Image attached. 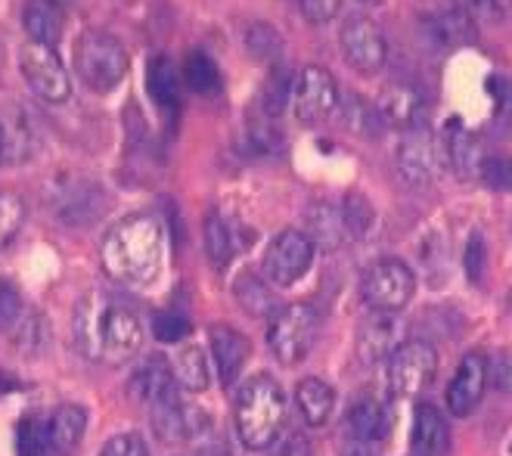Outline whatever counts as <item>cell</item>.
<instances>
[{"label":"cell","mask_w":512,"mask_h":456,"mask_svg":"<svg viewBox=\"0 0 512 456\" xmlns=\"http://www.w3.org/2000/svg\"><path fill=\"white\" fill-rule=\"evenodd\" d=\"M72 339L81 357L94 363H125L140 351L143 326L112 292H87L72 317Z\"/></svg>","instance_id":"6da1fadb"},{"label":"cell","mask_w":512,"mask_h":456,"mask_svg":"<svg viewBox=\"0 0 512 456\" xmlns=\"http://www.w3.org/2000/svg\"><path fill=\"white\" fill-rule=\"evenodd\" d=\"M103 267L115 283L153 286L162 273V227L153 215H131L118 221L100 249Z\"/></svg>","instance_id":"7a4b0ae2"},{"label":"cell","mask_w":512,"mask_h":456,"mask_svg":"<svg viewBox=\"0 0 512 456\" xmlns=\"http://www.w3.org/2000/svg\"><path fill=\"white\" fill-rule=\"evenodd\" d=\"M286 416L283 388L270 376L249 379L236 394V432L249 450H267L277 441Z\"/></svg>","instance_id":"3957f363"},{"label":"cell","mask_w":512,"mask_h":456,"mask_svg":"<svg viewBox=\"0 0 512 456\" xmlns=\"http://www.w3.org/2000/svg\"><path fill=\"white\" fill-rule=\"evenodd\" d=\"M75 69L90 90H115L128 75V50L109 32H84L75 44Z\"/></svg>","instance_id":"277c9868"},{"label":"cell","mask_w":512,"mask_h":456,"mask_svg":"<svg viewBox=\"0 0 512 456\" xmlns=\"http://www.w3.org/2000/svg\"><path fill=\"white\" fill-rule=\"evenodd\" d=\"M317 329H320V320L311 304H286V308L277 311V317L270 320L267 345L280 363L292 367V363H301L311 354L317 342Z\"/></svg>","instance_id":"5b68a950"},{"label":"cell","mask_w":512,"mask_h":456,"mask_svg":"<svg viewBox=\"0 0 512 456\" xmlns=\"http://www.w3.org/2000/svg\"><path fill=\"white\" fill-rule=\"evenodd\" d=\"M360 292H364V301L373 311L398 314L416 292V277L404 261L382 258L364 270V277H360Z\"/></svg>","instance_id":"8992f818"},{"label":"cell","mask_w":512,"mask_h":456,"mask_svg":"<svg viewBox=\"0 0 512 456\" xmlns=\"http://www.w3.org/2000/svg\"><path fill=\"white\" fill-rule=\"evenodd\" d=\"M438 376V351L429 342H401L388 357V388L398 398L426 391Z\"/></svg>","instance_id":"52a82bcc"},{"label":"cell","mask_w":512,"mask_h":456,"mask_svg":"<svg viewBox=\"0 0 512 456\" xmlns=\"http://www.w3.org/2000/svg\"><path fill=\"white\" fill-rule=\"evenodd\" d=\"M339 106V84L323 66H305L292 84V109L301 125H320Z\"/></svg>","instance_id":"ba28073f"},{"label":"cell","mask_w":512,"mask_h":456,"mask_svg":"<svg viewBox=\"0 0 512 456\" xmlns=\"http://www.w3.org/2000/svg\"><path fill=\"white\" fill-rule=\"evenodd\" d=\"M19 69H22L25 84L32 87V94H38L44 103H66L72 97L69 72L63 63H59L53 47H41V44L22 47Z\"/></svg>","instance_id":"9c48e42d"},{"label":"cell","mask_w":512,"mask_h":456,"mask_svg":"<svg viewBox=\"0 0 512 456\" xmlns=\"http://www.w3.org/2000/svg\"><path fill=\"white\" fill-rule=\"evenodd\" d=\"M314 261V242L305 236V230H283L264 255V277L274 286H292L308 273Z\"/></svg>","instance_id":"30bf717a"},{"label":"cell","mask_w":512,"mask_h":456,"mask_svg":"<svg viewBox=\"0 0 512 456\" xmlns=\"http://www.w3.org/2000/svg\"><path fill=\"white\" fill-rule=\"evenodd\" d=\"M342 53H345V63L357 72V75H379L385 66V56H388V44L382 28L367 19V16H351L342 25Z\"/></svg>","instance_id":"8fae6325"},{"label":"cell","mask_w":512,"mask_h":456,"mask_svg":"<svg viewBox=\"0 0 512 456\" xmlns=\"http://www.w3.org/2000/svg\"><path fill=\"white\" fill-rule=\"evenodd\" d=\"M146 413H149V422H153L156 438L162 444H187V441H196L199 435L208 432V425H212L208 413H202L199 407H190L184 398H180V394L153 404Z\"/></svg>","instance_id":"7c38bea8"},{"label":"cell","mask_w":512,"mask_h":456,"mask_svg":"<svg viewBox=\"0 0 512 456\" xmlns=\"http://www.w3.org/2000/svg\"><path fill=\"white\" fill-rule=\"evenodd\" d=\"M103 205H106V196L97 180L69 177L56 184V215L66 224H75V227L90 224L103 215Z\"/></svg>","instance_id":"4fadbf2b"},{"label":"cell","mask_w":512,"mask_h":456,"mask_svg":"<svg viewBox=\"0 0 512 456\" xmlns=\"http://www.w3.org/2000/svg\"><path fill=\"white\" fill-rule=\"evenodd\" d=\"M488 388V357L485 354H466L460 367L447 385V410L454 416H469Z\"/></svg>","instance_id":"5bb4252c"},{"label":"cell","mask_w":512,"mask_h":456,"mask_svg":"<svg viewBox=\"0 0 512 456\" xmlns=\"http://www.w3.org/2000/svg\"><path fill=\"white\" fill-rule=\"evenodd\" d=\"M38 125L32 115L10 106L0 112V165L28 162L38 152Z\"/></svg>","instance_id":"9a60e30c"},{"label":"cell","mask_w":512,"mask_h":456,"mask_svg":"<svg viewBox=\"0 0 512 456\" xmlns=\"http://www.w3.org/2000/svg\"><path fill=\"white\" fill-rule=\"evenodd\" d=\"M450 447V429L444 413L423 401L413 410V429H410V453L413 456H444Z\"/></svg>","instance_id":"2e32d148"},{"label":"cell","mask_w":512,"mask_h":456,"mask_svg":"<svg viewBox=\"0 0 512 456\" xmlns=\"http://www.w3.org/2000/svg\"><path fill=\"white\" fill-rule=\"evenodd\" d=\"M395 165L401 171V177L407 180L410 187H426L432 174H435V165H438V149H435V140H429L426 134H407L395 152Z\"/></svg>","instance_id":"e0dca14e"},{"label":"cell","mask_w":512,"mask_h":456,"mask_svg":"<svg viewBox=\"0 0 512 456\" xmlns=\"http://www.w3.org/2000/svg\"><path fill=\"white\" fill-rule=\"evenodd\" d=\"M345 425H348L354 444L379 447L388 438L391 416H388V407L379 398H373V394H360V398L351 404V413H348Z\"/></svg>","instance_id":"ac0fdd59"},{"label":"cell","mask_w":512,"mask_h":456,"mask_svg":"<svg viewBox=\"0 0 512 456\" xmlns=\"http://www.w3.org/2000/svg\"><path fill=\"white\" fill-rule=\"evenodd\" d=\"M131 394H134V401L140 407H146V410L153 407V404H159V401H165V398H174V394H180L177 382H174V370L168 367V363L159 354H153V357L143 360L140 367L134 370Z\"/></svg>","instance_id":"d6986e66"},{"label":"cell","mask_w":512,"mask_h":456,"mask_svg":"<svg viewBox=\"0 0 512 456\" xmlns=\"http://www.w3.org/2000/svg\"><path fill=\"white\" fill-rule=\"evenodd\" d=\"M398 345H401V320H398V314L376 311L357 332V354L364 357L367 363L388 360L391 351H395Z\"/></svg>","instance_id":"ffe728a7"},{"label":"cell","mask_w":512,"mask_h":456,"mask_svg":"<svg viewBox=\"0 0 512 456\" xmlns=\"http://www.w3.org/2000/svg\"><path fill=\"white\" fill-rule=\"evenodd\" d=\"M212 354L224 385H233L249 360V339L233 326H212Z\"/></svg>","instance_id":"44dd1931"},{"label":"cell","mask_w":512,"mask_h":456,"mask_svg":"<svg viewBox=\"0 0 512 456\" xmlns=\"http://www.w3.org/2000/svg\"><path fill=\"white\" fill-rule=\"evenodd\" d=\"M63 25H66V16L53 0H28L22 7V28L32 44L56 47L59 38H63Z\"/></svg>","instance_id":"7402d4cb"},{"label":"cell","mask_w":512,"mask_h":456,"mask_svg":"<svg viewBox=\"0 0 512 456\" xmlns=\"http://www.w3.org/2000/svg\"><path fill=\"white\" fill-rule=\"evenodd\" d=\"M376 109L385 125H398L404 131L419 128V121H423V97L410 87H388Z\"/></svg>","instance_id":"603a6c76"},{"label":"cell","mask_w":512,"mask_h":456,"mask_svg":"<svg viewBox=\"0 0 512 456\" xmlns=\"http://www.w3.org/2000/svg\"><path fill=\"white\" fill-rule=\"evenodd\" d=\"M426 32L438 47L457 50L475 38V22L460 7H454V10H441V13L426 16Z\"/></svg>","instance_id":"cb8c5ba5"},{"label":"cell","mask_w":512,"mask_h":456,"mask_svg":"<svg viewBox=\"0 0 512 456\" xmlns=\"http://www.w3.org/2000/svg\"><path fill=\"white\" fill-rule=\"evenodd\" d=\"M295 401H298V413L305 416V422L311 429H320V425L329 419L336 407V391L329 382L317 379V376H308L301 379L298 388H295Z\"/></svg>","instance_id":"d4e9b609"},{"label":"cell","mask_w":512,"mask_h":456,"mask_svg":"<svg viewBox=\"0 0 512 456\" xmlns=\"http://www.w3.org/2000/svg\"><path fill=\"white\" fill-rule=\"evenodd\" d=\"M87 432V413L78 404H63L50 419H47V435L50 447L56 453H72Z\"/></svg>","instance_id":"484cf974"},{"label":"cell","mask_w":512,"mask_h":456,"mask_svg":"<svg viewBox=\"0 0 512 456\" xmlns=\"http://www.w3.org/2000/svg\"><path fill=\"white\" fill-rule=\"evenodd\" d=\"M311 242H317V246L323 252H336L342 242H345V224H342V215L339 208L333 205H314L311 215H308V233H305Z\"/></svg>","instance_id":"4316f807"},{"label":"cell","mask_w":512,"mask_h":456,"mask_svg":"<svg viewBox=\"0 0 512 456\" xmlns=\"http://www.w3.org/2000/svg\"><path fill=\"white\" fill-rule=\"evenodd\" d=\"M7 336L16 345V351H22L28 357H38L47 348V342H50V326H47V320L38 311L25 308V314L16 320V326L7 332Z\"/></svg>","instance_id":"83f0119b"},{"label":"cell","mask_w":512,"mask_h":456,"mask_svg":"<svg viewBox=\"0 0 512 456\" xmlns=\"http://www.w3.org/2000/svg\"><path fill=\"white\" fill-rule=\"evenodd\" d=\"M146 87L162 109H174L180 103V75L168 56H156L153 63H149Z\"/></svg>","instance_id":"f1b7e54d"},{"label":"cell","mask_w":512,"mask_h":456,"mask_svg":"<svg viewBox=\"0 0 512 456\" xmlns=\"http://www.w3.org/2000/svg\"><path fill=\"white\" fill-rule=\"evenodd\" d=\"M174 379L180 388L187 391H205L208 388V379H212V370H208V357L199 345H187L174 357Z\"/></svg>","instance_id":"f546056e"},{"label":"cell","mask_w":512,"mask_h":456,"mask_svg":"<svg viewBox=\"0 0 512 456\" xmlns=\"http://www.w3.org/2000/svg\"><path fill=\"white\" fill-rule=\"evenodd\" d=\"M184 81L190 90L202 97H215L221 90V72L215 66V59L202 53V50H190L187 59H184Z\"/></svg>","instance_id":"4dcf8cb0"},{"label":"cell","mask_w":512,"mask_h":456,"mask_svg":"<svg viewBox=\"0 0 512 456\" xmlns=\"http://www.w3.org/2000/svg\"><path fill=\"white\" fill-rule=\"evenodd\" d=\"M233 295L239 301V308L252 317H264V314H274L277 308V298H274V289L267 283H261L255 273H243V277L236 280L233 286Z\"/></svg>","instance_id":"1f68e13d"},{"label":"cell","mask_w":512,"mask_h":456,"mask_svg":"<svg viewBox=\"0 0 512 456\" xmlns=\"http://www.w3.org/2000/svg\"><path fill=\"white\" fill-rule=\"evenodd\" d=\"M342 118H345V125H348L357 137H367V140L379 137V134H382V128H385V121H382L379 109H376L370 100L354 97V94L345 100Z\"/></svg>","instance_id":"d6a6232c"},{"label":"cell","mask_w":512,"mask_h":456,"mask_svg":"<svg viewBox=\"0 0 512 456\" xmlns=\"http://www.w3.org/2000/svg\"><path fill=\"white\" fill-rule=\"evenodd\" d=\"M233 236L236 233L230 230V224L218 215V211H212V215L205 218V252H208V258H212V264L218 270L227 267L230 258H233V252H236Z\"/></svg>","instance_id":"836d02e7"},{"label":"cell","mask_w":512,"mask_h":456,"mask_svg":"<svg viewBox=\"0 0 512 456\" xmlns=\"http://www.w3.org/2000/svg\"><path fill=\"white\" fill-rule=\"evenodd\" d=\"M339 215L345 224V239H364L376 224V211H373L370 199L360 193L345 196V205L339 208Z\"/></svg>","instance_id":"e575fe53"},{"label":"cell","mask_w":512,"mask_h":456,"mask_svg":"<svg viewBox=\"0 0 512 456\" xmlns=\"http://www.w3.org/2000/svg\"><path fill=\"white\" fill-rule=\"evenodd\" d=\"M292 84H295V75L283 66H277L267 75L264 90H261V109L267 118H277L292 103Z\"/></svg>","instance_id":"d590c367"},{"label":"cell","mask_w":512,"mask_h":456,"mask_svg":"<svg viewBox=\"0 0 512 456\" xmlns=\"http://www.w3.org/2000/svg\"><path fill=\"white\" fill-rule=\"evenodd\" d=\"M246 50L258 59V63H277L283 53V38L274 25L252 22L246 28Z\"/></svg>","instance_id":"8d00e7d4"},{"label":"cell","mask_w":512,"mask_h":456,"mask_svg":"<svg viewBox=\"0 0 512 456\" xmlns=\"http://www.w3.org/2000/svg\"><path fill=\"white\" fill-rule=\"evenodd\" d=\"M19 456H47L50 453V435H47V419L41 416H25L19 422Z\"/></svg>","instance_id":"74e56055"},{"label":"cell","mask_w":512,"mask_h":456,"mask_svg":"<svg viewBox=\"0 0 512 456\" xmlns=\"http://www.w3.org/2000/svg\"><path fill=\"white\" fill-rule=\"evenodd\" d=\"M25 221V202L16 196V193H0V249L7 246V242L19 233Z\"/></svg>","instance_id":"f35d334b"},{"label":"cell","mask_w":512,"mask_h":456,"mask_svg":"<svg viewBox=\"0 0 512 456\" xmlns=\"http://www.w3.org/2000/svg\"><path fill=\"white\" fill-rule=\"evenodd\" d=\"M478 174H481V180H485L491 190L512 193V156H488V159H481Z\"/></svg>","instance_id":"ab89813d"},{"label":"cell","mask_w":512,"mask_h":456,"mask_svg":"<svg viewBox=\"0 0 512 456\" xmlns=\"http://www.w3.org/2000/svg\"><path fill=\"white\" fill-rule=\"evenodd\" d=\"M249 146L261 156H270V152H280L283 149V131L274 125V121H252L249 125Z\"/></svg>","instance_id":"60d3db41"},{"label":"cell","mask_w":512,"mask_h":456,"mask_svg":"<svg viewBox=\"0 0 512 456\" xmlns=\"http://www.w3.org/2000/svg\"><path fill=\"white\" fill-rule=\"evenodd\" d=\"M28 304L22 301L19 289L10 280H0V332H10L16 320L25 314Z\"/></svg>","instance_id":"b9f144b4"},{"label":"cell","mask_w":512,"mask_h":456,"mask_svg":"<svg viewBox=\"0 0 512 456\" xmlns=\"http://www.w3.org/2000/svg\"><path fill=\"white\" fill-rule=\"evenodd\" d=\"M153 332L159 342H184L190 336V320L174 311H162L153 317Z\"/></svg>","instance_id":"7bdbcfd3"},{"label":"cell","mask_w":512,"mask_h":456,"mask_svg":"<svg viewBox=\"0 0 512 456\" xmlns=\"http://www.w3.org/2000/svg\"><path fill=\"white\" fill-rule=\"evenodd\" d=\"M100 456H149V447L143 441V435L137 432H122L106 441V447L100 450Z\"/></svg>","instance_id":"ee69618b"},{"label":"cell","mask_w":512,"mask_h":456,"mask_svg":"<svg viewBox=\"0 0 512 456\" xmlns=\"http://www.w3.org/2000/svg\"><path fill=\"white\" fill-rule=\"evenodd\" d=\"M457 7L481 25H494L503 19V4L500 0H457Z\"/></svg>","instance_id":"f6af8a7d"},{"label":"cell","mask_w":512,"mask_h":456,"mask_svg":"<svg viewBox=\"0 0 512 456\" xmlns=\"http://www.w3.org/2000/svg\"><path fill=\"white\" fill-rule=\"evenodd\" d=\"M488 382L497 391L512 394V351H500L494 360H488Z\"/></svg>","instance_id":"bcb514c9"},{"label":"cell","mask_w":512,"mask_h":456,"mask_svg":"<svg viewBox=\"0 0 512 456\" xmlns=\"http://www.w3.org/2000/svg\"><path fill=\"white\" fill-rule=\"evenodd\" d=\"M298 4H301V16L311 25H323L329 19H336L342 10V0H298Z\"/></svg>","instance_id":"7dc6e473"},{"label":"cell","mask_w":512,"mask_h":456,"mask_svg":"<svg viewBox=\"0 0 512 456\" xmlns=\"http://www.w3.org/2000/svg\"><path fill=\"white\" fill-rule=\"evenodd\" d=\"M466 273L478 286L485 280V239H481V233H472L469 246H466Z\"/></svg>","instance_id":"c3c4849f"},{"label":"cell","mask_w":512,"mask_h":456,"mask_svg":"<svg viewBox=\"0 0 512 456\" xmlns=\"http://www.w3.org/2000/svg\"><path fill=\"white\" fill-rule=\"evenodd\" d=\"M274 456H311V447H308V441L301 438V435H292V438H286L280 444V450Z\"/></svg>","instance_id":"681fc988"},{"label":"cell","mask_w":512,"mask_h":456,"mask_svg":"<svg viewBox=\"0 0 512 456\" xmlns=\"http://www.w3.org/2000/svg\"><path fill=\"white\" fill-rule=\"evenodd\" d=\"M180 456H227V444L208 441V444H199L196 450H187V453H180Z\"/></svg>","instance_id":"f907efd6"},{"label":"cell","mask_w":512,"mask_h":456,"mask_svg":"<svg viewBox=\"0 0 512 456\" xmlns=\"http://www.w3.org/2000/svg\"><path fill=\"white\" fill-rule=\"evenodd\" d=\"M345 456H376V447H367V444H354V450H351V453H345Z\"/></svg>","instance_id":"816d5d0a"},{"label":"cell","mask_w":512,"mask_h":456,"mask_svg":"<svg viewBox=\"0 0 512 456\" xmlns=\"http://www.w3.org/2000/svg\"><path fill=\"white\" fill-rule=\"evenodd\" d=\"M360 4H367V7H379L382 0H360Z\"/></svg>","instance_id":"f5cc1de1"},{"label":"cell","mask_w":512,"mask_h":456,"mask_svg":"<svg viewBox=\"0 0 512 456\" xmlns=\"http://www.w3.org/2000/svg\"><path fill=\"white\" fill-rule=\"evenodd\" d=\"M506 308H509V314H512V289H509V295H506Z\"/></svg>","instance_id":"db71d44e"},{"label":"cell","mask_w":512,"mask_h":456,"mask_svg":"<svg viewBox=\"0 0 512 456\" xmlns=\"http://www.w3.org/2000/svg\"><path fill=\"white\" fill-rule=\"evenodd\" d=\"M53 4H59V7H63V4H69V0H53Z\"/></svg>","instance_id":"11a10c76"},{"label":"cell","mask_w":512,"mask_h":456,"mask_svg":"<svg viewBox=\"0 0 512 456\" xmlns=\"http://www.w3.org/2000/svg\"><path fill=\"white\" fill-rule=\"evenodd\" d=\"M509 4H512V0H509Z\"/></svg>","instance_id":"9f6ffc18"}]
</instances>
